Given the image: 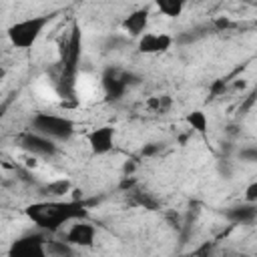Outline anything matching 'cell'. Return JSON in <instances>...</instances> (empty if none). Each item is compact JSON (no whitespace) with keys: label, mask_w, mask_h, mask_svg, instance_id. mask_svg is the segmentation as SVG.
<instances>
[{"label":"cell","mask_w":257,"mask_h":257,"mask_svg":"<svg viewBox=\"0 0 257 257\" xmlns=\"http://www.w3.org/2000/svg\"><path fill=\"white\" fill-rule=\"evenodd\" d=\"M28 217L34 225L44 227V229H60L66 223L78 219L82 215L80 209H76L74 203H60V201H42L32 207H28Z\"/></svg>","instance_id":"cell-1"},{"label":"cell","mask_w":257,"mask_h":257,"mask_svg":"<svg viewBox=\"0 0 257 257\" xmlns=\"http://www.w3.org/2000/svg\"><path fill=\"white\" fill-rule=\"evenodd\" d=\"M46 24H48V16H28V18L14 22L6 34H8V40L12 42L14 48L28 50L38 42Z\"/></svg>","instance_id":"cell-2"},{"label":"cell","mask_w":257,"mask_h":257,"mask_svg":"<svg viewBox=\"0 0 257 257\" xmlns=\"http://www.w3.org/2000/svg\"><path fill=\"white\" fill-rule=\"evenodd\" d=\"M34 133H40L44 137H48L50 141H66L72 131H74V122L64 116V114H56V112H36L32 116V128Z\"/></svg>","instance_id":"cell-3"},{"label":"cell","mask_w":257,"mask_h":257,"mask_svg":"<svg viewBox=\"0 0 257 257\" xmlns=\"http://www.w3.org/2000/svg\"><path fill=\"white\" fill-rule=\"evenodd\" d=\"M18 147L24 151V155H30L34 159H52L56 155V143L50 141L48 137L40 135V133H34V131H26L22 133L18 139H16Z\"/></svg>","instance_id":"cell-4"},{"label":"cell","mask_w":257,"mask_h":257,"mask_svg":"<svg viewBox=\"0 0 257 257\" xmlns=\"http://www.w3.org/2000/svg\"><path fill=\"white\" fill-rule=\"evenodd\" d=\"M72 96L78 102H94L98 96H104L102 78L90 74V72H76L74 84H72Z\"/></svg>","instance_id":"cell-5"},{"label":"cell","mask_w":257,"mask_h":257,"mask_svg":"<svg viewBox=\"0 0 257 257\" xmlns=\"http://www.w3.org/2000/svg\"><path fill=\"white\" fill-rule=\"evenodd\" d=\"M62 239L72 247H90L96 239V227L78 217L62 227Z\"/></svg>","instance_id":"cell-6"},{"label":"cell","mask_w":257,"mask_h":257,"mask_svg":"<svg viewBox=\"0 0 257 257\" xmlns=\"http://www.w3.org/2000/svg\"><path fill=\"white\" fill-rule=\"evenodd\" d=\"M8 257H48L46 255V239L42 237H20L12 243Z\"/></svg>","instance_id":"cell-7"},{"label":"cell","mask_w":257,"mask_h":257,"mask_svg":"<svg viewBox=\"0 0 257 257\" xmlns=\"http://www.w3.org/2000/svg\"><path fill=\"white\" fill-rule=\"evenodd\" d=\"M173 46V36L167 32H145L139 38V50L145 54H163Z\"/></svg>","instance_id":"cell-8"},{"label":"cell","mask_w":257,"mask_h":257,"mask_svg":"<svg viewBox=\"0 0 257 257\" xmlns=\"http://www.w3.org/2000/svg\"><path fill=\"white\" fill-rule=\"evenodd\" d=\"M88 145L96 155H104L114 145V128L112 126H98L88 135Z\"/></svg>","instance_id":"cell-9"},{"label":"cell","mask_w":257,"mask_h":257,"mask_svg":"<svg viewBox=\"0 0 257 257\" xmlns=\"http://www.w3.org/2000/svg\"><path fill=\"white\" fill-rule=\"evenodd\" d=\"M32 92H34V96H36L38 100L48 102V104H56V102L62 100V96H60V92H58V86H56L54 80H50V78H38V80H34Z\"/></svg>","instance_id":"cell-10"},{"label":"cell","mask_w":257,"mask_h":257,"mask_svg":"<svg viewBox=\"0 0 257 257\" xmlns=\"http://www.w3.org/2000/svg\"><path fill=\"white\" fill-rule=\"evenodd\" d=\"M147 24H149V14H147V10H137V12L128 14V16L122 20V30H124L128 36L141 38V36L147 32Z\"/></svg>","instance_id":"cell-11"},{"label":"cell","mask_w":257,"mask_h":257,"mask_svg":"<svg viewBox=\"0 0 257 257\" xmlns=\"http://www.w3.org/2000/svg\"><path fill=\"white\" fill-rule=\"evenodd\" d=\"M74 249L76 247H72L64 239H54V241L46 239V255L48 257H74Z\"/></svg>","instance_id":"cell-12"},{"label":"cell","mask_w":257,"mask_h":257,"mask_svg":"<svg viewBox=\"0 0 257 257\" xmlns=\"http://www.w3.org/2000/svg\"><path fill=\"white\" fill-rule=\"evenodd\" d=\"M229 217L235 221V223H247L251 219L257 217V205L253 203H245V205H239V207H233Z\"/></svg>","instance_id":"cell-13"},{"label":"cell","mask_w":257,"mask_h":257,"mask_svg":"<svg viewBox=\"0 0 257 257\" xmlns=\"http://www.w3.org/2000/svg\"><path fill=\"white\" fill-rule=\"evenodd\" d=\"M159 10V14L167 16V18H173V16H179L183 12V2H175V0H163V2H157L155 6Z\"/></svg>","instance_id":"cell-14"},{"label":"cell","mask_w":257,"mask_h":257,"mask_svg":"<svg viewBox=\"0 0 257 257\" xmlns=\"http://www.w3.org/2000/svg\"><path fill=\"white\" fill-rule=\"evenodd\" d=\"M187 120H189V124H191L195 131H199V133H205V131H207V126H209L207 114H205V112H201V110H193V112L187 116Z\"/></svg>","instance_id":"cell-15"},{"label":"cell","mask_w":257,"mask_h":257,"mask_svg":"<svg viewBox=\"0 0 257 257\" xmlns=\"http://www.w3.org/2000/svg\"><path fill=\"white\" fill-rule=\"evenodd\" d=\"M239 159L245 163H257V147L255 145H247L239 151Z\"/></svg>","instance_id":"cell-16"},{"label":"cell","mask_w":257,"mask_h":257,"mask_svg":"<svg viewBox=\"0 0 257 257\" xmlns=\"http://www.w3.org/2000/svg\"><path fill=\"white\" fill-rule=\"evenodd\" d=\"M243 201H245V203H253V205H257V181H253L251 185L245 187Z\"/></svg>","instance_id":"cell-17"}]
</instances>
